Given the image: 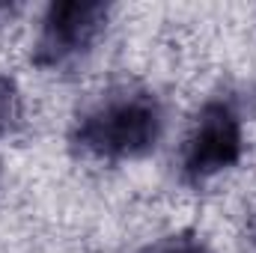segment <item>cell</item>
<instances>
[{
  "label": "cell",
  "mask_w": 256,
  "mask_h": 253,
  "mask_svg": "<svg viewBox=\"0 0 256 253\" xmlns=\"http://www.w3.org/2000/svg\"><path fill=\"white\" fill-rule=\"evenodd\" d=\"M164 128V110L155 92L120 86L90 104L72 128V143L84 155L122 161L155 149Z\"/></svg>",
  "instance_id": "cell-1"
},
{
  "label": "cell",
  "mask_w": 256,
  "mask_h": 253,
  "mask_svg": "<svg viewBox=\"0 0 256 253\" xmlns=\"http://www.w3.org/2000/svg\"><path fill=\"white\" fill-rule=\"evenodd\" d=\"M242 120L226 102H208L185 137L182 176L200 185L242 158Z\"/></svg>",
  "instance_id": "cell-2"
},
{
  "label": "cell",
  "mask_w": 256,
  "mask_h": 253,
  "mask_svg": "<svg viewBox=\"0 0 256 253\" xmlns=\"http://www.w3.org/2000/svg\"><path fill=\"white\" fill-rule=\"evenodd\" d=\"M104 21H108L104 3H78V0L51 3L42 18L33 63L42 68H63L74 63L92 48V42L104 30Z\"/></svg>",
  "instance_id": "cell-3"
},
{
  "label": "cell",
  "mask_w": 256,
  "mask_h": 253,
  "mask_svg": "<svg viewBox=\"0 0 256 253\" xmlns=\"http://www.w3.org/2000/svg\"><path fill=\"white\" fill-rule=\"evenodd\" d=\"M146 253H208L206 250V244L191 236V232H179V236H167V238H161L158 244H152Z\"/></svg>",
  "instance_id": "cell-4"
},
{
  "label": "cell",
  "mask_w": 256,
  "mask_h": 253,
  "mask_svg": "<svg viewBox=\"0 0 256 253\" xmlns=\"http://www.w3.org/2000/svg\"><path fill=\"white\" fill-rule=\"evenodd\" d=\"M18 120V96L9 78H0V134H6Z\"/></svg>",
  "instance_id": "cell-5"
},
{
  "label": "cell",
  "mask_w": 256,
  "mask_h": 253,
  "mask_svg": "<svg viewBox=\"0 0 256 253\" xmlns=\"http://www.w3.org/2000/svg\"><path fill=\"white\" fill-rule=\"evenodd\" d=\"M254 242H256V226H254Z\"/></svg>",
  "instance_id": "cell-6"
}]
</instances>
